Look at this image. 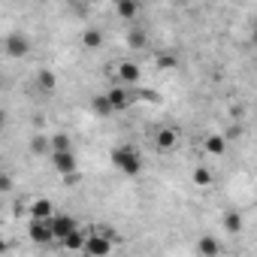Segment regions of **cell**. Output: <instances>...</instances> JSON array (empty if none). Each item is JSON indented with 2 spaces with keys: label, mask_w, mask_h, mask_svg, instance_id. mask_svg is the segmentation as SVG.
<instances>
[{
  "label": "cell",
  "mask_w": 257,
  "mask_h": 257,
  "mask_svg": "<svg viewBox=\"0 0 257 257\" xmlns=\"http://www.w3.org/2000/svg\"><path fill=\"white\" fill-rule=\"evenodd\" d=\"M179 67V58L173 52H161L158 55V70H176Z\"/></svg>",
  "instance_id": "cell-18"
},
{
  "label": "cell",
  "mask_w": 257,
  "mask_h": 257,
  "mask_svg": "<svg viewBox=\"0 0 257 257\" xmlns=\"http://www.w3.org/2000/svg\"><path fill=\"white\" fill-rule=\"evenodd\" d=\"M106 97V103L112 106V112H121V109H127V106H134L137 100H134V91H127V88H112L109 94H103Z\"/></svg>",
  "instance_id": "cell-3"
},
{
  "label": "cell",
  "mask_w": 257,
  "mask_h": 257,
  "mask_svg": "<svg viewBox=\"0 0 257 257\" xmlns=\"http://www.w3.org/2000/svg\"><path fill=\"white\" fill-rule=\"evenodd\" d=\"M7 248H10V242H7L4 236H0V254H7Z\"/></svg>",
  "instance_id": "cell-26"
},
{
  "label": "cell",
  "mask_w": 257,
  "mask_h": 257,
  "mask_svg": "<svg viewBox=\"0 0 257 257\" xmlns=\"http://www.w3.org/2000/svg\"><path fill=\"white\" fill-rule=\"evenodd\" d=\"M115 13H118L121 19L131 22V19L140 16V4H137V0H118V4H115Z\"/></svg>",
  "instance_id": "cell-11"
},
{
  "label": "cell",
  "mask_w": 257,
  "mask_h": 257,
  "mask_svg": "<svg viewBox=\"0 0 257 257\" xmlns=\"http://www.w3.org/2000/svg\"><path fill=\"white\" fill-rule=\"evenodd\" d=\"M127 43H131L134 49H143V46H146V31H140V28H131V34H127Z\"/></svg>",
  "instance_id": "cell-22"
},
{
  "label": "cell",
  "mask_w": 257,
  "mask_h": 257,
  "mask_svg": "<svg viewBox=\"0 0 257 257\" xmlns=\"http://www.w3.org/2000/svg\"><path fill=\"white\" fill-rule=\"evenodd\" d=\"M112 239H115V233H109V230H103V227H100V230L88 233V239H85V248H82V251H85L88 257H109V254H112V245H115Z\"/></svg>",
  "instance_id": "cell-2"
},
{
  "label": "cell",
  "mask_w": 257,
  "mask_h": 257,
  "mask_svg": "<svg viewBox=\"0 0 257 257\" xmlns=\"http://www.w3.org/2000/svg\"><path fill=\"white\" fill-rule=\"evenodd\" d=\"M49 227H52V236H55V239H64V236H70L73 230H79V224H76L73 215H55V218L49 221Z\"/></svg>",
  "instance_id": "cell-4"
},
{
  "label": "cell",
  "mask_w": 257,
  "mask_h": 257,
  "mask_svg": "<svg viewBox=\"0 0 257 257\" xmlns=\"http://www.w3.org/2000/svg\"><path fill=\"white\" fill-rule=\"evenodd\" d=\"M4 127H7V112L0 109V131H4Z\"/></svg>",
  "instance_id": "cell-27"
},
{
  "label": "cell",
  "mask_w": 257,
  "mask_h": 257,
  "mask_svg": "<svg viewBox=\"0 0 257 257\" xmlns=\"http://www.w3.org/2000/svg\"><path fill=\"white\" fill-rule=\"evenodd\" d=\"M115 76H118L121 82H127V85H137L140 76H143V70H140V64H134V61H121V64L115 67Z\"/></svg>",
  "instance_id": "cell-9"
},
{
  "label": "cell",
  "mask_w": 257,
  "mask_h": 257,
  "mask_svg": "<svg viewBox=\"0 0 257 257\" xmlns=\"http://www.w3.org/2000/svg\"><path fill=\"white\" fill-rule=\"evenodd\" d=\"M85 239H88V233H82V230H73L70 236H64V239H61V245H64L67 251H82V248H85Z\"/></svg>",
  "instance_id": "cell-12"
},
{
  "label": "cell",
  "mask_w": 257,
  "mask_h": 257,
  "mask_svg": "<svg viewBox=\"0 0 257 257\" xmlns=\"http://www.w3.org/2000/svg\"><path fill=\"white\" fill-rule=\"evenodd\" d=\"M31 52V40L25 34H10L7 37V55L10 58H25Z\"/></svg>",
  "instance_id": "cell-6"
},
{
  "label": "cell",
  "mask_w": 257,
  "mask_h": 257,
  "mask_svg": "<svg viewBox=\"0 0 257 257\" xmlns=\"http://www.w3.org/2000/svg\"><path fill=\"white\" fill-rule=\"evenodd\" d=\"M28 236H31L34 242H40V245H52V242H55L49 221H31V224H28Z\"/></svg>",
  "instance_id": "cell-7"
},
{
  "label": "cell",
  "mask_w": 257,
  "mask_h": 257,
  "mask_svg": "<svg viewBox=\"0 0 257 257\" xmlns=\"http://www.w3.org/2000/svg\"><path fill=\"white\" fill-rule=\"evenodd\" d=\"M13 188H16V182H13V179L4 173V170H0V194H10Z\"/></svg>",
  "instance_id": "cell-25"
},
{
  "label": "cell",
  "mask_w": 257,
  "mask_h": 257,
  "mask_svg": "<svg viewBox=\"0 0 257 257\" xmlns=\"http://www.w3.org/2000/svg\"><path fill=\"white\" fill-rule=\"evenodd\" d=\"M49 149H52V155H55V152H73V143H70L67 134H58V137L49 140Z\"/></svg>",
  "instance_id": "cell-17"
},
{
  "label": "cell",
  "mask_w": 257,
  "mask_h": 257,
  "mask_svg": "<svg viewBox=\"0 0 257 257\" xmlns=\"http://www.w3.org/2000/svg\"><path fill=\"white\" fill-rule=\"evenodd\" d=\"M224 227H227L230 233H239V230H242V215H239V212H227V215H224Z\"/></svg>",
  "instance_id": "cell-20"
},
{
  "label": "cell",
  "mask_w": 257,
  "mask_h": 257,
  "mask_svg": "<svg viewBox=\"0 0 257 257\" xmlns=\"http://www.w3.org/2000/svg\"><path fill=\"white\" fill-rule=\"evenodd\" d=\"M134 100H146V103H161L158 91H134Z\"/></svg>",
  "instance_id": "cell-24"
},
{
  "label": "cell",
  "mask_w": 257,
  "mask_h": 257,
  "mask_svg": "<svg viewBox=\"0 0 257 257\" xmlns=\"http://www.w3.org/2000/svg\"><path fill=\"white\" fill-rule=\"evenodd\" d=\"M194 185L209 188V185H212V173H209L206 167H197V170H194Z\"/></svg>",
  "instance_id": "cell-21"
},
{
  "label": "cell",
  "mask_w": 257,
  "mask_h": 257,
  "mask_svg": "<svg viewBox=\"0 0 257 257\" xmlns=\"http://www.w3.org/2000/svg\"><path fill=\"white\" fill-rule=\"evenodd\" d=\"M112 164H115L124 176H137V173L143 170V158H140V152L131 149V146H118V149H112Z\"/></svg>",
  "instance_id": "cell-1"
},
{
  "label": "cell",
  "mask_w": 257,
  "mask_h": 257,
  "mask_svg": "<svg viewBox=\"0 0 257 257\" xmlns=\"http://www.w3.org/2000/svg\"><path fill=\"white\" fill-rule=\"evenodd\" d=\"M82 43H85V49H100V46H103V34H100L97 28H88V31L82 34Z\"/></svg>",
  "instance_id": "cell-16"
},
{
  "label": "cell",
  "mask_w": 257,
  "mask_h": 257,
  "mask_svg": "<svg viewBox=\"0 0 257 257\" xmlns=\"http://www.w3.org/2000/svg\"><path fill=\"white\" fill-rule=\"evenodd\" d=\"M91 106H94V112H97V115H112V106L106 103V97H103V94H100V97H94V100H91Z\"/></svg>",
  "instance_id": "cell-23"
},
{
  "label": "cell",
  "mask_w": 257,
  "mask_h": 257,
  "mask_svg": "<svg viewBox=\"0 0 257 257\" xmlns=\"http://www.w3.org/2000/svg\"><path fill=\"white\" fill-rule=\"evenodd\" d=\"M37 85H40L43 91H55V88H58V76H55L52 70H40V73H37Z\"/></svg>",
  "instance_id": "cell-14"
},
{
  "label": "cell",
  "mask_w": 257,
  "mask_h": 257,
  "mask_svg": "<svg viewBox=\"0 0 257 257\" xmlns=\"http://www.w3.org/2000/svg\"><path fill=\"white\" fill-rule=\"evenodd\" d=\"M155 146L161 152H176L179 149V131L176 127H161V131L155 134Z\"/></svg>",
  "instance_id": "cell-5"
},
{
  "label": "cell",
  "mask_w": 257,
  "mask_h": 257,
  "mask_svg": "<svg viewBox=\"0 0 257 257\" xmlns=\"http://www.w3.org/2000/svg\"><path fill=\"white\" fill-rule=\"evenodd\" d=\"M197 248H200V254H203V257H218V254H221V245H218V239H215V236H203Z\"/></svg>",
  "instance_id": "cell-13"
},
{
  "label": "cell",
  "mask_w": 257,
  "mask_h": 257,
  "mask_svg": "<svg viewBox=\"0 0 257 257\" xmlns=\"http://www.w3.org/2000/svg\"><path fill=\"white\" fill-rule=\"evenodd\" d=\"M52 161H55V170H58L61 176H73V173L79 170V164H76V155H73V152H55V155H52Z\"/></svg>",
  "instance_id": "cell-8"
},
{
  "label": "cell",
  "mask_w": 257,
  "mask_h": 257,
  "mask_svg": "<svg viewBox=\"0 0 257 257\" xmlns=\"http://www.w3.org/2000/svg\"><path fill=\"white\" fill-rule=\"evenodd\" d=\"M52 218H55L52 200H34L31 203V221H52Z\"/></svg>",
  "instance_id": "cell-10"
},
{
  "label": "cell",
  "mask_w": 257,
  "mask_h": 257,
  "mask_svg": "<svg viewBox=\"0 0 257 257\" xmlns=\"http://www.w3.org/2000/svg\"><path fill=\"white\" fill-rule=\"evenodd\" d=\"M31 152H34V155H46V152H52V149H49V137L37 134V137L31 140Z\"/></svg>",
  "instance_id": "cell-19"
},
{
  "label": "cell",
  "mask_w": 257,
  "mask_h": 257,
  "mask_svg": "<svg viewBox=\"0 0 257 257\" xmlns=\"http://www.w3.org/2000/svg\"><path fill=\"white\" fill-rule=\"evenodd\" d=\"M203 149H206L209 155H224V152H227V140H224V137H206Z\"/></svg>",
  "instance_id": "cell-15"
}]
</instances>
